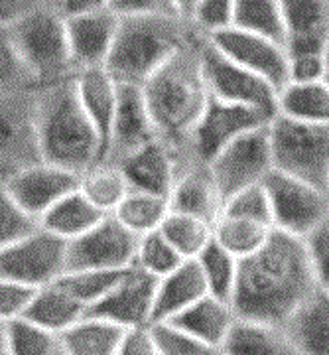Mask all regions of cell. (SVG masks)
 Returning a JSON list of instances; mask_svg holds the SVG:
<instances>
[{"label":"cell","mask_w":329,"mask_h":355,"mask_svg":"<svg viewBox=\"0 0 329 355\" xmlns=\"http://www.w3.org/2000/svg\"><path fill=\"white\" fill-rule=\"evenodd\" d=\"M0 355H8V352H6V342H4V330H2V326H0Z\"/></svg>","instance_id":"52"},{"label":"cell","mask_w":329,"mask_h":355,"mask_svg":"<svg viewBox=\"0 0 329 355\" xmlns=\"http://www.w3.org/2000/svg\"><path fill=\"white\" fill-rule=\"evenodd\" d=\"M202 73L209 97L251 107L268 119L276 116L278 91L263 77L229 60L207 40H203L202 46Z\"/></svg>","instance_id":"11"},{"label":"cell","mask_w":329,"mask_h":355,"mask_svg":"<svg viewBox=\"0 0 329 355\" xmlns=\"http://www.w3.org/2000/svg\"><path fill=\"white\" fill-rule=\"evenodd\" d=\"M46 4H50V6H57V4H60V0H46Z\"/></svg>","instance_id":"54"},{"label":"cell","mask_w":329,"mask_h":355,"mask_svg":"<svg viewBox=\"0 0 329 355\" xmlns=\"http://www.w3.org/2000/svg\"><path fill=\"white\" fill-rule=\"evenodd\" d=\"M128 268H123V270H99V268L65 270L53 282L57 286H62L67 294H71L75 298L79 304L85 306L89 310L91 306L97 304L113 291L116 282L125 277Z\"/></svg>","instance_id":"36"},{"label":"cell","mask_w":329,"mask_h":355,"mask_svg":"<svg viewBox=\"0 0 329 355\" xmlns=\"http://www.w3.org/2000/svg\"><path fill=\"white\" fill-rule=\"evenodd\" d=\"M276 114L305 123H329V85L326 79L288 81L276 95Z\"/></svg>","instance_id":"31"},{"label":"cell","mask_w":329,"mask_h":355,"mask_svg":"<svg viewBox=\"0 0 329 355\" xmlns=\"http://www.w3.org/2000/svg\"><path fill=\"white\" fill-rule=\"evenodd\" d=\"M125 331L116 324L85 314L60 336V349L65 355H116Z\"/></svg>","instance_id":"30"},{"label":"cell","mask_w":329,"mask_h":355,"mask_svg":"<svg viewBox=\"0 0 329 355\" xmlns=\"http://www.w3.org/2000/svg\"><path fill=\"white\" fill-rule=\"evenodd\" d=\"M42 6L46 0H0V28H12Z\"/></svg>","instance_id":"49"},{"label":"cell","mask_w":329,"mask_h":355,"mask_svg":"<svg viewBox=\"0 0 329 355\" xmlns=\"http://www.w3.org/2000/svg\"><path fill=\"white\" fill-rule=\"evenodd\" d=\"M107 214L97 209L79 190L62 198L39 217V227L55 235L62 241H73L103 221Z\"/></svg>","instance_id":"29"},{"label":"cell","mask_w":329,"mask_h":355,"mask_svg":"<svg viewBox=\"0 0 329 355\" xmlns=\"http://www.w3.org/2000/svg\"><path fill=\"white\" fill-rule=\"evenodd\" d=\"M158 139L160 137L142 87L118 83V103L105 162L118 164L127 156Z\"/></svg>","instance_id":"17"},{"label":"cell","mask_w":329,"mask_h":355,"mask_svg":"<svg viewBox=\"0 0 329 355\" xmlns=\"http://www.w3.org/2000/svg\"><path fill=\"white\" fill-rule=\"evenodd\" d=\"M268 123L233 140L211 162L205 164L223 202L247 188L265 184L266 178L274 172Z\"/></svg>","instance_id":"8"},{"label":"cell","mask_w":329,"mask_h":355,"mask_svg":"<svg viewBox=\"0 0 329 355\" xmlns=\"http://www.w3.org/2000/svg\"><path fill=\"white\" fill-rule=\"evenodd\" d=\"M268 121L272 119L251 107L209 97L188 140V158L191 162L207 164L233 140L241 139L242 135L263 127Z\"/></svg>","instance_id":"13"},{"label":"cell","mask_w":329,"mask_h":355,"mask_svg":"<svg viewBox=\"0 0 329 355\" xmlns=\"http://www.w3.org/2000/svg\"><path fill=\"white\" fill-rule=\"evenodd\" d=\"M235 0H199L188 16V22L202 38H211L233 26Z\"/></svg>","instance_id":"43"},{"label":"cell","mask_w":329,"mask_h":355,"mask_svg":"<svg viewBox=\"0 0 329 355\" xmlns=\"http://www.w3.org/2000/svg\"><path fill=\"white\" fill-rule=\"evenodd\" d=\"M168 202L172 211L202 217L209 223H215L223 207V198L209 174V168L199 162H190L179 168Z\"/></svg>","instance_id":"23"},{"label":"cell","mask_w":329,"mask_h":355,"mask_svg":"<svg viewBox=\"0 0 329 355\" xmlns=\"http://www.w3.org/2000/svg\"><path fill=\"white\" fill-rule=\"evenodd\" d=\"M160 355H221L219 347L202 342L172 322H158L150 326Z\"/></svg>","instance_id":"40"},{"label":"cell","mask_w":329,"mask_h":355,"mask_svg":"<svg viewBox=\"0 0 329 355\" xmlns=\"http://www.w3.org/2000/svg\"><path fill=\"white\" fill-rule=\"evenodd\" d=\"M274 170L328 191L329 123H305L276 114L268 123Z\"/></svg>","instance_id":"6"},{"label":"cell","mask_w":329,"mask_h":355,"mask_svg":"<svg viewBox=\"0 0 329 355\" xmlns=\"http://www.w3.org/2000/svg\"><path fill=\"white\" fill-rule=\"evenodd\" d=\"M282 328L298 355H329V292L316 288Z\"/></svg>","instance_id":"25"},{"label":"cell","mask_w":329,"mask_h":355,"mask_svg":"<svg viewBox=\"0 0 329 355\" xmlns=\"http://www.w3.org/2000/svg\"><path fill=\"white\" fill-rule=\"evenodd\" d=\"M197 2H199V0H174V6H176L177 14H179L181 18L188 20V16H190L191 10L195 8Z\"/></svg>","instance_id":"51"},{"label":"cell","mask_w":329,"mask_h":355,"mask_svg":"<svg viewBox=\"0 0 329 355\" xmlns=\"http://www.w3.org/2000/svg\"><path fill=\"white\" fill-rule=\"evenodd\" d=\"M195 261L202 268L209 294L231 302L239 272V259L225 251L215 239H211Z\"/></svg>","instance_id":"37"},{"label":"cell","mask_w":329,"mask_h":355,"mask_svg":"<svg viewBox=\"0 0 329 355\" xmlns=\"http://www.w3.org/2000/svg\"><path fill=\"white\" fill-rule=\"evenodd\" d=\"M118 22L121 18L109 8L65 18L73 71L107 65L118 32Z\"/></svg>","instance_id":"19"},{"label":"cell","mask_w":329,"mask_h":355,"mask_svg":"<svg viewBox=\"0 0 329 355\" xmlns=\"http://www.w3.org/2000/svg\"><path fill=\"white\" fill-rule=\"evenodd\" d=\"M186 259L177 253L160 231H152L148 235L139 237L134 263L132 265L144 270L154 279H164L172 270H176Z\"/></svg>","instance_id":"39"},{"label":"cell","mask_w":329,"mask_h":355,"mask_svg":"<svg viewBox=\"0 0 329 355\" xmlns=\"http://www.w3.org/2000/svg\"><path fill=\"white\" fill-rule=\"evenodd\" d=\"M205 40L235 64L263 77L276 91L288 83V51L278 42L239 28H227Z\"/></svg>","instance_id":"15"},{"label":"cell","mask_w":329,"mask_h":355,"mask_svg":"<svg viewBox=\"0 0 329 355\" xmlns=\"http://www.w3.org/2000/svg\"><path fill=\"white\" fill-rule=\"evenodd\" d=\"M326 81H328L329 85V44L328 48H326Z\"/></svg>","instance_id":"53"},{"label":"cell","mask_w":329,"mask_h":355,"mask_svg":"<svg viewBox=\"0 0 329 355\" xmlns=\"http://www.w3.org/2000/svg\"><path fill=\"white\" fill-rule=\"evenodd\" d=\"M235 320H237V312L233 310L231 302L221 300L213 294H207L170 322L191 336L199 338L202 342L221 349Z\"/></svg>","instance_id":"28"},{"label":"cell","mask_w":329,"mask_h":355,"mask_svg":"<svg viewBox=\"0 0 329 355\" xmlns=\"http://www.w3.org/2000/svg\"><path fill=\"white\" fill-rule=\"evenodd\" d=\"M38 89L14 46L10 28H0V93Z\"/></svg>","instance_id":"41"},{"label":"cell","mask_w":329,"mask_h":355,"mask_svg":"<svg viewBox=\"0 0 329 355\" xmlns=\"http://www.w3.org/2000/svg\"><path fill=\"white\" fill-rule=\"evenodd\" d=\"M168 214H170L168 198L148 191L130 190L111 216L132 235L142 237L162 227Z\"/></svg>","instance_id":"32"},{"label":"cell","mask_w":329,"mask_h":355,"mask_svg":"<svg viewBox=\"0 0 329 355\" xmlns=\"http://www.w3.org/2000/svg\"><path fill=\"white\" fill-rule=\"evenodd\" d=\"M4 186L8 188L14 200L20 203L26 214L39 221V217L51 205H55L67 193L77 190L79 176L65 168L39 160L36 164L20 170L12 178H8Z\"/></svg>","instance_id":"18"},{"label":"cell","mask_w":329,"mask_h":355,"mask_svg":"<svg viewBox=\"0 0 329 355\" xmlns=\"http://www.w3.org/2000/svg\"><path fill=\"white\" fill-rule=\"evenodd\" d=\"M317 288L329 292V219L304 239Z\"/></svg>","instance_id":"44"},{"label":"cell","mask_w":329,"mask_h":355,"mask_svg":"<svg viewBox=\"0 0 329 355\" xmlns=\"http://www.w3.org/2000/svg\"><path fill=\"white\" fill-rule=\"evenodd\" d=\"M8 355H55L60 352V338L26 318H18L2 326Z\"/></svg>","instance_id":"38"},{"label":"cell","mask_w":329,"mask_h":355,"mask_svg":"<svg viewBox=\"0 0 329 355\" xmlns=\"http://www.w3.org/2000/svg\"><path fill=\"white\" fill-rule=\"evenodd\" d=\"M114 166H118L125 174L130 190L148 191L164 198H170L177 172L184 168L177 154L162 139L142 146Z\"/></svg>","instance_id":"20"},{"label":"cell","mask_w":329,"mask_h":355,"mask_svg":"<svg viewBox=\"0 0 329 355\" xmlns=\"http://www.w3.org/2000/svg\"><path fill=\"white\" fill-rule=\"evenodd\" d=\"M14 46L36 87L71 77L73 64L67 42L65 18L55 6H42L10 28Z\"/></svg>","instance_id":"5"},{"label":"cell","mask_w":329,"mask_h":355,"mask_svg":"<svg viewBox=\"0 0 329 355\" xmlns=\"http://www.w3.org/2000/svg\"><path fill=\"white\" fill-rule=\"evenodd\" d=\"M64 18L77 16V14H89L107 10L109 8V0H60V4L55 6Z\"/></svg>","instance_id":"50"},{"label":"cell","mask_w":329,"mask_h":355,"mask_svg":"<svg viewBox=\"0 0 329 355\" xmlns=\"http://www.w3.org/2000/svg\"><path fill=\"white\" fill-rule=\"evenodd\" d=\"M36 125L44 162L77 176L101 164V142L77 99L73 76L36 89Z\"/></svg>","instance_id":"3"},{"label":"cell","mask_w":329,"mask_h":355,"mask_svg":"<svg viewBox=\"0 0 329 355\" xmlns=\"http://www.w3.org/2000/svg\"><path fill=\"white\" fill-rule=\"evenodd\" d=\"M290 53H326L329 44V0H280Z\"/></svg>","instance_id":"21"},{"label":"cell","mask_w":329,"mask_h":355,"mask_svg":"<svg viewBox=\"0 0 329 355\" xmlns=\"http://www.w3.org/2000/svg\"><path fill=\"white\" fill-rule=\"evenodd\" d=\"M38 227V221L26 214L4 186V182H0V249L22 239Z\"/></svg>","instance_id":"42"},{"label":"cell","mask_w":329,"mask_h":355,"mask_svg":"<svg viewBox=\"0 0 329 355\" xmlns=\"http://www.w3.org/2000/svg\"><path fill=\"white\" fill-rule=\"evenodd\" d=\"M231 28L274 40L282 46L286 42L280 0H235V18Z\"/></svg>","instance_id":"34"},{"label":"cell","mask_w":329,"mask_h":355,"mask_svg":"<svg viewBox=\"0 0 329 355\" xmlns=\"http://www.w3.org/2000/svg\"><path fill=\"white\" fill-rule=\"evenodd\" d=\"M39 160L36 89L0 93V182Z\"/></svg>","instance_id":"9"},{"label":"cell","mask_w":329,"mask_h":355,"mask_svg":"<svg viewBox=\"0 0 329 355\" xmlns=\"http://www.w3.org/2000/svg\"><path fill=\"white\" fill-rule=\"evenodd\" d=\"M199 36L181 16L121 18L107 71L125 85H144L184 46Z\"/></svg>","instance_id":"4"},{"label":"cell","mask_w":329,"mask_h":355,"mask_svg":"<svg viewBox=\"0 0 329 355\" xmlns=\"http://www.w3.org/2000/svg\"><path fill=\"white\" fill-rule=\"evenodd\" d=\"M109 10L118 18L179 16L174 6V0H109Z\"/></svg>","instance_id":"46"},{"label":"cell","mask_w":329,"mask_h":355,"mask_svg":"<svg viewBox=\"0 0 329 355\" xmlns=\"http://www.w3.org/2000/svg\"><path fill=\"white\" fill-rule=\"evenodd\" d=\"M158 231L186 261L197 259L199 253L213 239V223L205 221L202 217L179 214L172 209Z\"/></svg>","instance_id":"35"},{"label":"cell","mask_w":329,"mask_h":355,"mask_svg":"<svg viewBox=\"0 0 329 355\" xmlns=\"http://www.w3.org/2000/svg\"><path fill=\"white\" fill-rule=\"evenodd\" d=\"M85 314H87L85 306L79 304L62 286L51 282L34 291L22 318L60 338L64 331L75 326L77 322H81Z\"/></svg>","instance_id":"27"},{"label":"cell","mask_w":329,"mask_h":355,"mask_svg":"<svg viewBox=\"0 0 329 355\" xmlns=\"http://www.w3.org/2000/svg\"><path fill=\"white\" fill-rule=\"evenodd\" d=\"M158 279L132 265L113 291L87 310V316L101 318L123 330L146 328L152 324L154 296Z\"/></svg>","instance_id":"16"},{"label":"cell","mask_w":329,"mask_h":355,"mask_svg":"<svg viewBox=\"0 0 329 355\" xmlns=\"http://www.w3.org/2000/svg\"><path fill=\"white\" fill-rule=\"evenodd\" d=\"M203 40L195 36L142 85L158 137L177 154L181 166L191 162L188 140L209 101L202 73Z\"/></svg>","instance_id":"2"},{"label":"cell","mask_w":329,"mask_h":355,"mask_svg":"<svg viewBox=\"0 0 329 355\" xmlns=\"http://www.w3.org/2000/svg\"><path fill=\"white\" fill-rule=\"evenodd\" d=\"M64 268L65 241L42 227L0 249V279L28 288L51 284Z\"/></svg>","instance_id":"12"},{"label":"cell","mask_w":329,"mask_h":355,"mask_svg":"<svg viewBox=\"0 0 329 355\" xmlns=\"http://www.w3.org/2000/svg\"><path fill=\"white\" fill-rule=\"evenodd\" d=\"M36 288H28L10 280L0 279V326L24 316Z\"/></svg>","instance_id":"45"},{"label":"cell","mask_w":329,"mask_h":355,"mask_svg":"<svg viewBox=\"0 0 329 355\" xmlns=\"http://www.w3.org/2000/svg\"><path fill=\"white\" fill-rule=\"evenodd\" d=\"M73 87L83 111L97 130L101 142V162H105L118 103V81L107 71V67H93L73 73Z\"/></svg>","instance_id":"22"},{"label":"cell","mask_w":329,"mask_h":355,"mask_svg":"<svg viewBox=\"0 0 329 355\" xmlns=\"http://www.w3.org/2000/svg\"><path fill=\"white\" fill-rule=\"evenodd\" d=\"M77 190L81 191L97 209L111 216L116 209V205L123 202L125 196L130 191V186L118 166L101 162V164H95L93 168L85 170L79 176Z\"/></svg>","instance_id":"33"},{"label":"cell","mask_w":329,"mask_h":355,"mask_svg":"<svg viewBox=\"0 0 329 355\" xmlns=\"http://www.w3.org/2000/svg\"><path fill=\"white\" fill-rule=\"evenodd\" d=\"M55 355H65V354H64V352H62V349H60V352H57V354H55Z\"/></svg>","instance_id":"55"},{"label":"cell","mask_w":329,"mask_h":355,"mask_svg":"<svg viewBox=\"0 0 329 355\" xmlns=\"http://www.w3.org/2000/svg\"><path fill=\"white\" fill-rule=\"evenodd\" d=\"M265 188L276 231L305 239L329 219V193L317 186L274 170Z\"/></svg>","instance_id":"10"},{"label":"cell","mask_w":329,"mask_h":355,"mask_svg":"<svg viewBox=\"0 0 329 355\" xmlns=\"http://www.w3.org/2000/svg\"><path fill=\"white\" fill-rule=\"evenodd\" d=\"M207 294H209V288L203 279L197 261L195 259L184 261L176 270L166 275L164 279H160L156 284L152 324L174 320Z\"/></svg>","instance_id":"24"},{"label":"cell","mask_w":329,"mask_h":355,"mask_svg":"<svg viewBox=\"0 0 329 355\" xmlns=\"http://www.w3.org/2000/svg\"><path fill=\"white\" fill-rule=\"evenodd\" d=\"M316 288L304 239L274 231L263 249L239 261L231 306L239 318L284 326Z\"/></svg>","instance_id":"1"},{"label":"cell","mask_w":329,"mask_h":355,"mask_svg":"<svg viewBox=\"0 0 329 355\" xmlns=\"http://www.w3.org/2000/svg\"><path fill=\"white\" fill-rule=\"evenodd\" d=\"M116 355H160L154 342L150 326L146 328H132L125 331L123 342Z\"/></svg>","instance_id":"48"},{"label":"cell","mask_w":329,"mask_h":355,"mask_svg":"<svg viewBox=\"0 0 329 355\" xmlns=\"http://www.w3.org/2000/svg\"><path fill=\"white\" fill-rule=\"evenodd\" d=\"M328 193H329V182H328Z\"/></svg>","instance_id":"56"},{"label":"cell","mask_w":329,"mask_h":355,"mask_svg":"<svg viewBox=\"0 0 329 355\" xmlns=\"http://www.w3.org/2000/svg\"><path fill=\"white\" fill-rule=\"evenodd\" d=\"M274 219L265 184L231 196L213 223V239L239 261L263 249L274 235Z\"/></svg>","instance_id":"7"},{"label":"cell","mask_w":329,"mask_h":355,"mask_svg":"<svg viewBox=\"0 0 329 355\" xmlns=\"http://www.w3.org/2000/svg\"><path fill=\"white\" fill-rule=\"evenodd\" d=\"M139 237L107 216L87 233L65 243V270H123L134 263Z\"/></svg>","instance_id":"14"},{"label":"cell","mask_w":329,"mask_h":355,"mask_svg":"<svg viewBox=\"0 0 329 355\" xmlns=\"http://www.w3.org/2000/svg\"><path fill=\"white\" fill-rule=\"evenodd\" d=\"M221 355H298L282 326L239 318L221 345Z\"/></svg>","instance_id":"26"},{"label":"cell","mask_w":329,"mask_h":355,"mask_svg":"<svg viewBox=\"0 0 329 355\" xmlns=\"http://www.w3.org/2000/svg\"><path fill=\"white\" fill-rule=\"evenodd\" d=\"M326 79V53H290L288 55V81L310 83Z\"/></svg>","instance_id":"47"}]
</instances>
